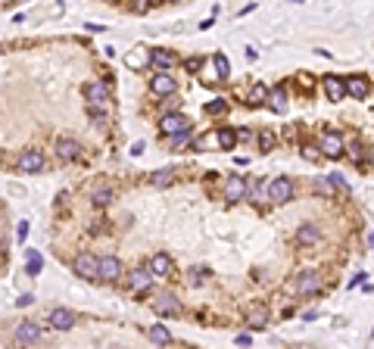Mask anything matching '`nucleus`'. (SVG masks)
I'll list each match as a JSON object with an SVG mask.
<instances>
[{"label": "nucleus", "instance_id": "f257e3e1", "mask_svg": "<svg viewBox=\"0 0 374 349\" xmlns=\"http://www.w3.org/2000/svg\"><path fill=\"white\" fill-rule=\"evenodd\" d=\"M85 100L94 112H100V109L109 106V88L103 81H91V85H85Z\"/></svg>", "mask_w": 374, "mask_h": 349}, {"label": "nucleus", "instance_id": "f03ea898", "mask_svg": "<svg viewBox=\"0 0 374 349\" xmlns=\"http://www.w3.org/2000/svg\"><path fill=\"white\" fill-rule=\"evenodd\" d=\"M321 287H324V278H321V271H303V275L296 278V284H293V290H296L299 296L318 293Z\"/></svg>", "mask_w": 374, "mask_h": 349}, {"label": "nucleus", "instance_id": "7ed1b4c3", "mask_svg": "<svg viewBox=\"0 0 374 349\" xmlns=\"http://www.w3.org/2000/svg\"><path fill=\"white\" fill-rule=\"evenodd\" d=\"M122 262L116 256H97V281H119Z\"/></svg>", "mask_w": 374, "mask_h": 349}, {"label": "nucleus", "instance_id": "20e7f679", "mask_svg": "<svg viewBox=\"0 0 374 349\" xmlns=\"http://www.w3.org/2000/svg\"><path fill=\"white\" fill-rule=\"evenodd\" d=\"M72 268H75V275H78V278L97 281V256L94 253H78L75 262H72Z\"/></svg>", "mask_w": 374, "mask_h": 349}, {"label": "nucleus", "instance_id": "39448f33", "mask_svg": "<svg viewBox=\"0 0 374 349\" xmlns=\"http://www.w3.org/2000/svg\"><path fill=\"white\" fill-rule=\"evenodd\" d=\"M159 128H162V134L175 137V134H184V131H191V122H187V115H181V112H169V115H162Z\"/></svg>", "mask_w": 374, "mask_h": 349}, {"label": "nucleus", "instance_id": "423d86ee", "mask_svg": "<svg viewBox=\"0 0 374 349\" xmlns=\"http://www.w3.org/2000/svg\"><path fill=\"white\" fill-rule=\"evenodd\" d=\"M318 150H321V156H330V159L343 156V137L337 131H324L321 140H318Z\"/></svg>", "mask_w": 374, "mask_h": 349}, {"label": "nucleus", "instance_id": "0eeeda50", "mask_svg": "<svg viewBox=\"0 0 374 349\" xmlns=\"http://www.w3.org/2000/svg\"><path fill=\"white\" fill-rule=\"evenodd\" d=\"M81 153H85V147L75 140V137H59V140H56V156H59L63 162H75V159H81Z\"/></svg>", "mask_w": 374, "mask_h": 349}, {"label": "nucleus", "instance_id": "6e6552de", "mask_svg": "<svg viewBox=\"0 0 374 349\" xmlns=\"http://www.w3.org/2000/svg\"><path fill=\"white\" fill-rule=\"evenodd\" d=\"M293 197V181L290 178H275L268 184V200L272 203H287Z\"/></svg>", "mask_w": 374, "mask_h": 349}, {"label": "nucleus", "instance_id": "1a4fd4ad", "mask_svg": "<svg viewBox=\"0 0 374 349\" xmlns=\"http://www.w3.org/2000/svg\"><path fill=\"white\" fill-rule=\"evenodd\" d=\"M16 169L22 172V175H31V172H41L44 169V156L37 150H25L22 156L16 159Z\"/></svg>", "mask_w": 374, "mask_h": 349}, {"label": "nucleus", "instance_id": "9d476101", "mask_svg": "<svg viewBox=\"0 0 374 349\" xmlns=\"http://www.w3.org/2000/svg\"><path fill=\"white\" fill-rule=\"evenodd\" d=\"M153 309H156L159 315H165V318L181 315V302H178V296H175V293H159V296H156V302H153Z\"/></svg>", "mask_w": 374, "mask_h": 349}, {"label": "nucleus", "instance_id": "9b49d317", "mask_svg": "<svg viewBox=\"0 0 374 349\" xmlns=\"http://www.w3.org/2000/svg\"><path fill=\"white\" fill-rule=\"evenodd\" d=\"M147 271L153 278H169L172 271H175V265H172V259H169V253H156L153 259L147 262Z\"/></svg>", "mask_w": 374, "mask_h": 349}, {"label": "nucleus", "instance_id": "f8f14e48", "mask_svg": "<svg viewBox=\"0 0 374 349\" xmlns=\"http://www.w3.org/2000/svg\"><path fill=\"white\" fill-rule=\"evenodd\" d=\"M243 197H246V178H240V175L228 178V184H224V200H228V203H240Z\"/></svg>", "mask_w": 374, "mask_h": 349}, {"label": "nucleus", "instance_id": "ddd939ff", "mask_svg": "<svg viewBox=\"0 0 374 349\" xmlns=\"http://www.w3.org/2000/svg\"><path fill=\"white\" fill-rule=\"evenodd\" d=\"M150 88H153V94H159V97H169V94H175V78L169 72H156L153 78H150Z\"/></svg>", "mask_w": 374, "mask_h": 349}, {"label": "nucleus", "instance_id": "4468645a", "mask_svg": "<svg viewBox=\"0 0 374 349\" xmlns=\"http://www.w3.org/2000/svg\"><path fill=\"white\" fill-rule=\"evenodd\" d=\"M47 321L53 331H69V327H75V312L72 309H53Z\"/></svg>", "mask_w": 374, "mask_h": 349}, {"label": "nucleus", "instance_id": "2eb2a0df", "mask_svg": "<svg viewBox=\"0 0 374 349\" xmlns=\"http://www.w3.org/2000/svg\"><path fill=\"white\" fill-rule=\"evenodd\" d=\"M324 94L330 103H340L346 97V88H343V78H337V75H327L324 78Z\"/></svg>", "mask_w": 374, "mask_h": 349}, {"label": "nucleus", "instance_id": "dca6fc26", "mask_svg": "<svg viewBox=\"0 0 374 349\" xmlns=\"http://www.w3.org/2000/svg\"><path fill=\"white\" fill-rule=\"evenodd\" d=\"M128 284H131V290L143 293V290H150V284H153V275L147 271V265H143V268H134L131 278H128Z\"/></svg>", "mask_w": 374, "mask_h": 349}, {"label": "nucleus", "instance_id": "f3484780", "mask_svg": "<svg viewBox=\"0 0 374 349\" xmlns=\"http://www.w3.org/2000/svg\"><path fill=\"white\" fill-rule=\"evenodd\" d=\"M16 340L19 343H37V340H41V327H37L34 321H22L16 327Z\"/></svg>", "mask_w": 374, "mask_h": 349}, {"label": "nucleus", "instance_id": "a211bd4d", "mask_svg": "<svg viewBox=\"0 0 374 349\" xmlns=\"http://www.w3.org/2000/svg\"><path fill=\"white\" fill-rule=\"evenodd\" d=\"M265 324H268V312H265V309H262V305L250 309V315H246V327H250V331H262Z\"/></svg>", "mask_w": 374, "mask_h": 349}, {"label": "nucleus", "instance_id": "6ab92c4d", "mask_svg": "<svg viewBox=\"0 0 374 349\" xmlns=\"http://www.w3.org/2000/svg\"><path fill=\"white\" fill-rule=\"evenodd\" d=\"M343 88H346V94L356 97V100H362V97L368 94V81L359 78V75H356V78H343Z\"/></svg>", "mask_w": 374, "mask_h": 349}, {"label": "nucleus", "instance_id": "aec40b11", "mask_svg": "<svg viewBox=\"0 0 374 349\" xmlns=\"http://www.w3.org/2000/svg\"><path fill=\"white\" fill-rule=\"evenodd\" d=\"M147 63H150V53H147L143 47H134V50L125 56V66H128V69H134V72H137V69H143Z\"/></svg>", "mask_w": 374, "mask_h": 349}, {"label": "nucleus", "instance_id": "412c9836", "mask_svg": "<svg viewBox=\"0 0 374 349\" xmlns=\"http://www.w3.org/2000/svg\"><path fill=\"white\" fill-rule=\"evenodd\" d=\"M150 63H153L159 72H169V69L175 66V56H172L169 50H153V53H150Z\"/></svg>", "mask_w": 374, "mask_h": 349}, {"label": "nucleus", "instance_id": "4be33fe9", "mask_svg": "<svg viewBox=\"0 0 374 349\" xmlns=\"http://www.w3.org/2000/svg\"><path fill=\"white\" fill-rule=\"evenodd\" d=\"M147 337L153 340V343H159V346H169V343H172V331H169V327H162V324L147 327Z\"/></svg>", "mask_w": 374, "mask_h": 349}, {"label": "nucleus", "instance_id": "5701e85b", "mask_svg": "<svg viewBox=\"0 0 374 349\" xmlns=\"http://www.w3.org/2000/svg\"><path fill=\"white\" fill-rule=\"evenodd\" d=\"M268 103L275 112H287V88H275L268 91Z\"/></svg>", "mask_w": 374, "mask_h": 349}, {"label": "nucleus", "instance_id": "b1692460", "mask_svg": "<svg viewBox=\"0 0 374 349\" xmlns=\"http://www.w3.org/2000/svg\"><path fill=\"white\" fill-rule=\"evenodd\" d=\"M212 63H215V75H218V81L231 78V63H228V56H224V53H215V56H212Z\"/></svg>", "mask_w": 374, "mask_h": 349}, {"label": "nucleus", "instance_id": "393cba45", "mask_svg": "<svg viewBox=\"0 0 374 349\" xmlns=\"http://www.w3.org/2000/svg\"><path fill=\"white\" fill-rule=\"evenodd\" d=\"M296 240H299V243H303V247H309V243H315V240H318V228H315V224H303V228H299V231H296Z\"/></svg>", "mask_w": 374, "mask_h": 349}, {"label": "nucleus", "instance_id": "a878e982", "mask_svg": "<svg viewBox=\"0 0 374 349\" xmlns=\"http://www.w3.org/2000/svg\"><path fill=\"white\" fill-rule=\"evenodd\" d=\"M41 268H44V256L41 253H28V262H25L28 278H37V275H41Z\"/></svg>", "mask_w": 374, "mask_h": 349}, {"label": "nucleus", "instance_id": "bb28decb", "mask_svg": "<svg viewBox=\"0 0 374 349\" xmlns=\"http://www.w3.org/2000/svg\"><path fill=\"white\" fill-rule=\"evenodd\" d=\"M234 143H237V131H234V128H221V131H218V147H221V150H231Z\"/></svg>", "mask_w": 374, "mask_h": 349}, {"label": "nucleus", "instance_id": "cd10ccee", "mask_svg": "<svg viewBox=\"0 0 374 349\" xmlns=\"http://www.w3.org/2000/svg\"><path fill=\"white\" fill-rule=\"evenodd\" d=\"M265 100H268V88H265V85H256V88L250 91V97H246L250 106H259V103H265Z\"/></svg>", "mask_w": 374, "mask_h": 349}, {"label": "nucleus", "instance_id": "c85d7f7f", "mask_svg": "<svg viewBox=\"0 0 374 349\" xmlns=\"http://www.w3.org/2000/svg\"><path fill=\"white\" fill-rule=\"evenodd\" d=\"M112 200H116V193H112L109 187H100V190H94V206H109Z\"/></svg>", "mask_w": 374, "mask_h": 349}, {"label": "nucleus", "instance_id": "c756f323", "mask_svg": "<svg viewBox=\"0 0 374 349\" xmlns=\"http://www.w3.org/2000/svg\"><path fill=\"white\" fill-rule=\"evenodd\" d=\"M172 178H175V169H162V172H156V175H150V181H153L156 187H165V184H172Z\"/></svg>", "mask_w": 374, "mask_h": 349}, {"label": "nucleus", "instance_id": "7c9ffc66", "mask_svg": "<svg viewBox=\"0 0 374 349\" xmlns=\"http://www.w3.org/2000/svg\"><path fill=\"white\" fill-rule=\"evenodd\" d=\"M259 150L262 153H272L275 150V131H262L259 134Z\"/></svg>", "mask_w": 374, "mask_h": 349}, {"label": "nucleus", "instance_id": "2f4dec72", "mask_svg": "<svg viewBox=\"0 0 374 349\" xmlns=\"http://www.w3.org/2000/svg\"><path fill=\"white\" fill-rule=\"evenodd\" d=\"M224 109H228V103H224L221 97H215L212 103H206V112H209V115H218V112H224Z\"/></svg>", "mask_w": 374, "mask_h": 349}, {"label": "nucleus", "instance_id": "473e14b6", "mask_svg": "<svg viewBox=\"0 0 374 349\" xmlns=\"http://www.w3.org/2000/svg\"><path fill=\"white\" fill-rule=\"evenodd\" d=\"M187 140H191V131H184V134H175V137H172V147H181V143H187Z\"/></svg>", "mask_w": 374, "mask_h": 349}, {"label": "nucleus", "instance_id": "72a5a7b5", "mask_svg": "<svg viewBox=\"0 0 374 349\" xmlns=\"http://www.w3.org/2000/svg\"><path fill=\"white\" fill-rule=\"evenodd\" d=\"M16 237H19V240H25V237H28V221H19V231H16Z\"/></svg>", "mask_w": 374, "mask_h": 349}, {"label": "nucleus", "instance_id": "f704fd0d", "mask_svg": "<svg viewBox=\"0 0 374 349\" xmlns=\"http://www.w3.org/2000/svg\"><path fill=\"white\" fill-rule=\"evenodd\" d=\"M31 302H34V296H31V293H22V296H19V302H16V305H22V309H25V305H31Z\"/></svg>", "mask_w": 374, "mask_h": 349}, {"label": "nucleus", "instance_id": "c9c22d12", "mask_svg": "<svg viewBox=\"0 0 374 349\" xmlns=\"http://www.w3.org/2000/svg\"><path fill=\"white\" fill-rule=\"evenodd\" d=\"M315 187H318V190H321V193H330V181H324V178H321V181H318V184H315Z\"/></svg>", "mask_w": 374, "mask_h": 349}, {"label": "nucleus", "instance_id": "e433bc0d", "mask_svg": "<svg viewBox=\"0 0 374 349\" xmlns=\"http://www.w3.org/2000/svg\"><path fill=\"white\" fill-rule=\"evenodd\" d=\"M365 159H368V166L374 169V147H368V153H365Z\"/></svg>", "mask_w": 374, "mask_h": 349}, {"label": "nucleus", "instance_id": "4c0bfd02", "mask_svg": "<svg viewBox=\"0 0 374 349\" xmlns=\"http://www.w3.org/2000/svg\"><path fill=\"white\" fill-rule=\"evenodd\" d=\"M237 346H250V334H240L237 337Z\"/></svg>", "mask_w": 374, "mask_h": 349}, {"label": "nucleus", "instance_id": "58836bf2", "mask_svg": "<svg viewBox=\"0 0 374 349\" xmlns=\"http://www.w3.org/2000/svg\"><path fill=\"white\" fill-rule=\"evenodd\" d=\"M368 243H371V247H374V234H371V237H368Z\"/></svg>", "mask_w": 374, "mask_h": 349}, {"label": "nucleus", "instance_id": "ea45409f", "mask_svg": "<svg viewBox=\"0 0 374 349\" xmlns=\"http://www.w3.org/2000/svg\"><path fill=\"white\" fill-rule=\"evenodd\" d=\"M0 166H4V156H0Z\"/></svg>", "mask_w": 374, "mask_h": 349}]
</instances>
